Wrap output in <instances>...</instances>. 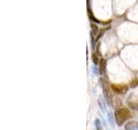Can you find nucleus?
Here are the masks:
<instances>
[{
	"label": "nucleus",
	"instance_id": "f257e3e1",
	"mask_svg": "<svg viewBox=\"0 0 138 130\" xmlns=\"http://www.w3.org/2000/svg\"><path fill=\"white\" fill-rule=\"evenodd\" d=\"M131 117V114L127 108H120L117 109L115 113V118L118 126H122L128 119Z\"/></svg>",
	"mask_w": 138,
	"mask_h": 130
},
{
	"label": "nucleus",
	"instance_id": "f03ea898",
	"mask_svg": "<svg viewBox=\"0 0 138 130\" xmlns=\"http://www.w3.org/2000/svg\"><path fill=\"white\" fill-rule=\"evenodd\" d=\"M100 82H102V87H103V91H104V96H105L106 100H107L108 103H111V94H110V87L108 85V83L105 82L104 80L101 79Z\"/></svg>",
	"mask_w": 138,
	"mask_h": 130
},
{
	"label": "nucleus",
	"instance_id": "7ed1b4c3",
	"mask_svg": "<svg viewBox=\"0 0 138 130\" xmlns=\"http://www.w3.org/2000/svg\"><path fill=\"white\" fill-rule=\"evenodd\" d=\"M110 88L114 92L117 93V94H125L128 91V86L123 84H111Z\"/></svg>",
	"mask_w": 138,
	"mask_h": 130
},
{
	"label": "nucleus",
	"instance_id": "20e7f679",
	"mask_svg": "<svg viewBox=\"0 0 138 130\" xmlns=\"http://www.w3.org/2000/svg\"><path fill=\"white\" fill-rule=\"evenodd\" d=\"M128 105L133 110H138V96H136V99H133L132 96H129L128 99Z\"/></svg>",
	"mask_w": 138,
	"mask_h": 130
},
{
	"label": "nucleus",
	"instance_id": "39448f33",
	"mask_svg": "<svg viewBox=\"0 0 138 130\" xmlns=\"http://www.w3.org/2000/svg\"><path fill=\"white\" fill-rule=\"evenodd\" d=\"M125 130H138V121L131 120L124 126Z\"/></svg>",
	"mask_w": 138,
	"mask_h": 130
},
{
	"label": "nucleus",
	"instance_id": "423d86ee",
	"mask_svg": "<svg viewBox=\"0 0 138 130\" xmlns=\"http://www.w3.org/2000/svg\"><path fill=\"white\" fill-rule=\"evenodd\" d=\"M91 27H92V31H91L92 38V40H94L95 37L97 39V35L98 34V27L96 24H94V23H92Z\"/></svg>",
	"mask_w": 138,
	"mask_h": 130
},
{
	"label": "nucleus",
	"instance_id": "0eeeda50",
	"mask_svg": "<svg viewBox=\"0 0 138 130\" xmlns=\"http://www.w3.org/2000/svg\"><path fill=\"white\" fill-rule=\"evenodd\" d=\"M99 70H100V74L103 75L105 73L106 70V61L104 59H101L99 62Z\"/></svg>",
	"mask_w": 138,
	"mask_h": 130
},
{
	"label": "nucleus",
	"instance_id": "6e6552de",
	"mask_svg": "<svg viewBox=\"0 0 138 130\" xmlns=\"http://www.w3.org/2000/svg\"><path fill=\"white\" fill-rule=\"evenodd\" d=\"M108 120H109V123L111 125V127H114V118H113V115L111 113L108 114Z\"/></svg>",
	"mask_w": 138,
	"mask_h": 130
},
{
	"label": "nucleus",
	"instance_id": "1a4fd4ad",
	"mask_svg": "<svg viewBox=\"0 0 138 130\" xmlns=\"http://www.w3.org/2000/svg\"><path fill=\"white\" fill-rule=\"evenodd\" d=\"M92 61L94 63V64H98L99 63V60H98V56L96 53L92 54Z\"/></svg>",
	"mask_w": 138,
	"mask_h": 130
},
{
	"label": "nucleus",
	"instance_id": "9d476101",
	"mask_svg": "<svg viewBox=\"0 0 138 130\" xmlns=\"http://www.w3.org/2000/svg\"><path fill=\"white\" fill-rule=\"evenodd\" d=\"M137 85H138V79L135 78L133 81H131V82H130V87H131V88H136Z\"/></svg>",
	"mask_w": 138,
	"mask_h": 130
},
{
	"label": "nucleus",
	"instance_id": "9b49d317",
	"mask_svg": "<svg viewBox=\"0 0 138 130\" xmlns=\"http://www.w3.org/2000/svg\"><path fill=\"white\" fill-rule=\"evenodd\" d=\"M98 105L100 107L102 112H105V106H104V103H103L101 100H98Z\"/></svg>",
	"mask_w": 138,
	"mask_h": 130
},
{
	"label": "nucleus",
	"instance_id": "f8f14e48",
	"mask_svg": "<svg viewBox=\"0 0 138 130\" xmlns=\"http://www.w3.org/2000/svg\"><path fill=\"white\" fill-rule=\"evenodd\" d=\"M95 123H96V127L97 128H98V130L101 129V123H100V120H98V119H97L96 120H95Z\"/></svg>",
	"mask_w": 138,
	"mask_h": 130
},
{
	"label": "nucleus",
	"instance_id": "ddd939ff",
	"mask_svg": "<svg viewBox=\"0 0 138 130\" xmlns=\"http://www.w3.org/2000/svg\"><path fill=\"white\" fill-rule=\"evenodd\" d=\"M93 69V72H94V73H95V74H96V73H97V72H98V70H96V69H96V68H93V69Z\"/></svg>",
	"mask_w": 138,
	"mask_h": 130
}]
</instances>
